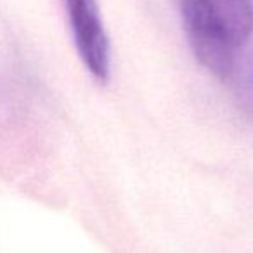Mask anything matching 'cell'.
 Here are the masks:
<instances>
[{
  "mask_svg": "<svg viewBox=\"0 0 253 253\" xmlns=\"http://www.w3.org/2000/svg\"><path fill=\"white\" fill-rule=\"evenodd\" d=\"M182 19L196 59L220 80L231 77L234 70L236 47L208 14L203 2L182 0Z\"/></svg>",
  "mask_w": 253,
  "mask_h": 253,
  "instance_id": "cell-1",
  "label": "cell"
},
{
  "mask_svg": "<svg viewBox=\"0 0 253 253\" xmlns=\"http://www.w3.org/2000/svg\"><path fill=\"white\" fill-rule=\"evenodd\" d=\"M241 95L245 99V104L250 111H253V59L248 66L246 71V78L243 80V88H241Z\"/></svg>",
  "mask_w": 253,
  "mask_h": 253,
  "instance_id": "cell-4",
  "label": "cell"
},
{
  "mask_svg": "<svg viewBox=\"0 0 253 253\" xmlns=\"http://www.w3.org/2000/svg\"><path fill=\"white\" fill-rule=\"evenodd\" d=\"M78 54L99 82L109 77V42L95 0H64Z\"/></svg>",
  "mask_w": 253,
  "mask_h": 253,
  "instance_id": "cell-2",
  "label": "cell"
},
{
  "mask_svg": "<svg viewBox=\"0 0 253 253\" xmlns=\"http://www.w3.org/2000/svg\"><path fill=\"white\" fill-rule=\"evenodd\" d=\"M201 2L236 49L250 39L253 32V9L250 0H201Z\"/></svg>",
  "mask_w": 253,
  "mask_h": 253,
  "instance_id": "cell-3",
  "label": "cell"
}]
</instances>
